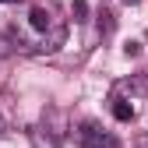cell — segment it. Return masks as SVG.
<instances>
[{
	"label": "cell",
	"mask_w": 148,
	"mask_h": 148,
	"mask_svg": "<svg viewBox=\"0 0 148 148\" xmlns=\"http://www.w3.org/2000/svg\"><path fill=\"white\" fill-rule=\"evenodd\" d=\"M0 134H4V120H0Z\"/></svg>",
	"instance_id": "cell-8"
},
{
	"label": "cell",
	"mask_w": 148,
	"mask_h": 148,
	"mask_svg": "<svg viewBox=\"0 0 148 148\" xmlns=\"http://www.w3.org/2000/svg\"><path fill=\"white\" fill-rule=\"evenodd\" d=\"M32 148H60L57 131H49V127H35V131H32Z\"/></svg>",
	"instance_id": "cell-1"
},
{
	"label": "cell",
	"mask_w": 148,
	"mask_h": 148,
	"mask_svg": "<svg viewBox=\"0 0 148 148\" xmlns=\"http://www.w3.org/2000/svg\"><path fill=\"white\" fill-rule=\"evenodd\" d=\"M0 4H18V0H0Z\"/></svg>",
	"instance_id": "cell-7"
},
{
	"label": "cell",
	"mask_w": 148,
	"mask_h": 148,
	"mask_svg": "<svg viewBox=\"0 0 148 148\" xmlns=\"http://www.w3.org/2000/svg\"><path fill=\"white\" fill-rule=\"evenodd\" d=\"M74 21H85V14H88V4H85V0H74Z\"/></svg>",
	"instance_id": "cell-5"
},
{
	"label": "cell",
	"mask_w": 148,
	"mask_h": 148,
	"mask_svg": "<svg viewBox=\"0 0 148 148\" xmlns=\"http://www.w3.org/2000/svg\"><path fill=\"white\" fill-rule=\"evenodd\" d=\"M141 53V42H127V57H138Z\"/></svg>",
	"instance_id": "cell-6"
},
{
	"label": "cell",
	"mask_w": 148,
	"mask_h": 148,
	"mask_svg": "<svg viewBox=\"0 0 148 148\" xmlns=\"http://www.w3.org/2000/svg\"><path fill=\"white\" fill-rule=\"evenodd\" d=\"M113 116L127 123V120L134 116V106H131V102H123V99H116V102H113Z\"/></svg>",
	"instance_id": "cell-3"
},
{
	"label": "cell",
	"mask_w": 148,
	"mask_h": 148,
	"mask_svg": "<svg viewBox=\"0 0 148 148\" xmlns=\"http://www.w3.org/2000/svg\"><path fill=\"white\" fill-rule=\"evenodd\" d=\"M28 25H32L35 32H46V28H49V11H46V7H32Z\"/></svg>",
	"instance_id": "cell-2"
},
{
	"label": "cell",
	"mask_w": 148,
	"mask_h": 148,
	"mask_svg": "<svg viewBox=\"0 0 148 148\" xmlns=\"http://www.w3.org/2000/svg\"><path fill=\"white\" fill-rule=\"evenodd\" d=\"M60 42H64V28H53V35L46 39V46H42V49H60Z\"/></svg>",
	"instance_id": "cell-4"
}]
</instances>
